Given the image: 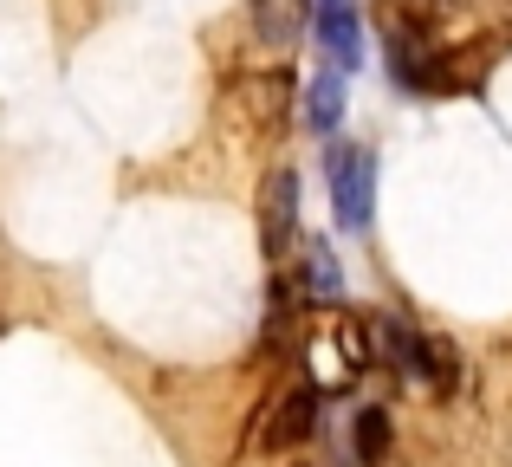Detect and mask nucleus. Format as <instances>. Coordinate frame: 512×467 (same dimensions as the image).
<instances>
[{"mask_svg":"<svg viewBox=\"0 0 512 467\" xmlns=\"http://www.w3.org/2000/svg\"><path fill=\"white\" fill-rule=\"evenodd\" d=\"M370 325H376V357H383L396 377L428 383V364H435V338H422V331H415L409 318H396V312H376Z\"/></svg>","mask_w":512,"mask_h":467,"instance_id":"obj_3","label":"nucleus"},{"mask_svg":"<svg viewBox=\"0 0 512 467\" xmlns=\"http://www.w3.org/2000/svg\"><path fill=\"white\" fill-rule=\"evenodd\" d=\"M325 182H331L338 228L344 234H370V215H376V150H363V143L331 150L325 156Z\"/></svg>","mask_w":512,"mask_h":467,"instance_id":"obj_1","label":"nucleus"},{"mask_svg":"<svg viewBox=\"0 0 512 467\" xmlns=\"http://www.w3.org/2000/svg\"><path fill=\"white\" fill-rule=\"evenodd\" d=\"M357 461L363 467H383L389 461V409H357Z\"/></svg>","mask_w":512,"mask_h":467,"instance_id":"obj_9","label":"nucleus"},{"mask_svg":"<svg viewBox=\"0 0 512 467\" xmlns=\"http://www.w3.org/2000/svg\"><path fill=\"white\" fill-rule=\"evenodd\" d=\"M312 33H318V52L338 72H357L363 65V20H357L350 0H312Z\"/></svg>","mask_w":512,"mask_h":467,"instance_id":"obj_4","label":"nucleus"},{"mask_svg":"<svg viewBox=\"0 0 512 467\" xmlns=\"http://www.w3.org/2000/svg\"><path fill=\"white\" fill-rule=\"evenodd\" d=\"M338 124H344V72L331 65V72H318L312 85H305V130L331 137Z\"/></svg>","mask_w":512,"mask_h":467,"instance_id":"obj_7","label":"nucleus"},{"mask_svg":"<svg viewBox=\"0 0 512 467\" xmlns=\"http://www.w3.org/2000/svg\"><path fill=\"white\" fill-rule=\"evenodd\" d=\"M299 234V176L292 169H273L260 182V240H266V260L286 266V247Z\"/></svg>","mask_w":512,"mask_h":467,"instance_id":"obj_2","label":"nucleus"},{"mask_svg":"<svg viewBox=\"0 0 512 467\" xmlns=\"http://www.w3.org/2000/svg\"><path fill=\"white\" fill-rule=\"evenodd\" d=\"M318 435V390H292L266 422V448H299Z\"/></svg>","mask_w":512,"mask_h":467,"instance_id":"obj_6","label":"nucleus"},{"mask_svg":"<svg viewBox=\"0 0 512 467\" xmlns=\"http://www.w3.org/2000/svg\"><path fill=\"white\" fill-rule=\"evenodd\" d=\"M305 26H312V0H253V33H260L273 52L299 46Z\"/></svg>","mask_w":512,"mask_h":467,"instance_id":"obj_5","label":"nucleus"},{"mask_svg":"<svg viewBox=\"0 0 512 467\" xmlns=\"http://www.w3.org/2000/svg\"><path fill=\"white\" fill-rule=\"evenodd\" d=\"M299 292L305 299H338L344 292V273H338V253H331V240H305V260H299Z\"/></svg>","mask_w":512,"mask_h":467,"instance_id":"obj_8","label":"nucleus"}]
</instances>
